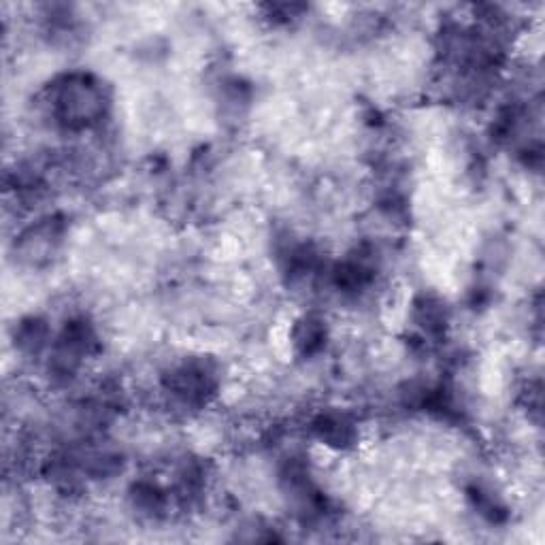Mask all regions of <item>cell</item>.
<instances>
[{
	"instance_id": "5",
	"label": "cell",
	"mask_w": 545,
	"mask_h": 545,
	"mask_svg": "<svg viewBox=\"0 0 545 545\" xmlns=\"http://www.w3.org/2000/svg\"><path fill=\"white\" fill-rule=\"evenodd\" d=\"M326 322L318 316H305L296 322V328L292 333L296 350L303 356L318 354L326 343Z\"/></svg>"
},
{
	"instance_id": "3",
	"label": "cell",
	"mask_w": 545,
	"mask_h": 545,
	"mask_svg": "<svg viewBox=\"0 0 545 545\" xmlns=\"http://www.w3.org/2000/svg\"><path fill=\"white\" fill-rule=\"evenodd\" d=\"M18 243L20 256L30 264H41L56 252L62 239V224L56 218H47L28 228Z\"/></svg>"
},
{
	"instance_id": "6",
	"label": "cell",
	"mask_w": 545,
	"mask_h": 545,
	"mask_svg": "<svg viewBox=\"0 0 545 545\" xmlns=\"http://www.w3.org/2000/svg\"><path fill=\"white\" fill-rule=\"evenodd\" d=\"M414 307V318L424 337H441L445 326H448L445 307L437 299H431V296H422Z\"/></svg>"
},
{
	"instance_id": "1",
	"label": "cell",
	"mask_w": 545,
	"mask_h": 545,
	"mask_svg": "<svg viewBox=\"0 0 545 545\" xmlns=\"http://www.w3.org/2000/svg\"><path fill=\"white\" fill-rule=\"evenodd\" d=\"M52 120L66 130H86L105 118L107 96L92 75L71 73L54 81L47 94Z\"/></svg>"
},
{
	"instance_id": "7",
	"label": "cell",
	"mask_w": 545,
	"mask_h": 545,
	"mask_svg": "<svg viewBox=\"0 0 545 545\" xmlns=\"http://www.w3.org/2000/svg\"><path fill=\"white\" fill-rule=\"evenodd\" d=\"M47 341H49V328L39 318L24 320L18 326V330H15V343H18V348L26 354L37 356L41 350L47 348Z\"/></svg>"
},
{
	"instance_id": "2",
	"label": "cell",
	"mask_w": 545,
	"mask_h": 545,
	"mask_svg": "<svg viewBox=\"0 0 545 545\" xmlns=\"http://www.w3.org/2000/svg\"><path fill=\"white\" fill-rule=\"evenodd\" d=\"M164 388L186 407L205 405L218 388V377L203 360H190L164 377Z\"/></svg>"
},
{
	"instance_id": "4",
	"label": "cell",
	"mask_w": 545,
	"mask_h": 545,
	"mask_svg": "<svg viewBox=\"0 0 545 545\" xmlns=\"http://www.w3.org/2000/svg\"><path fill=\"white\" fill-rule=\"evenodd\" d=\"M311 431L322 443L330 445V448L345 450L356 441V426L354 422L343 414H320L311 422Z\"/></svg>"
}]
</instances>
